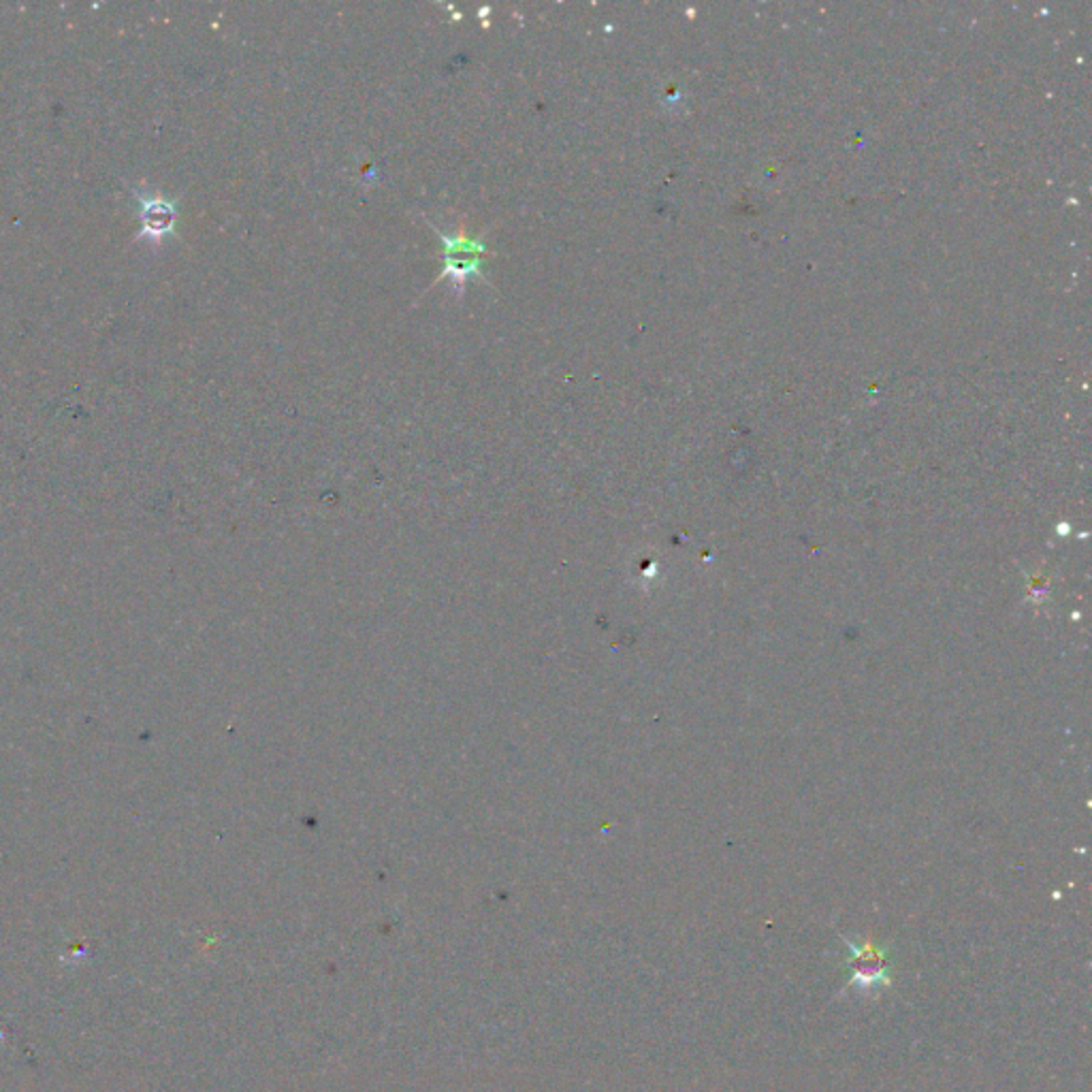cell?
Returning <instances> with one entry per match:
<instances>
[{
    "mask_svg": "<svg viewBox=\"0 0 1092 1092\" xmlns=\"http://www.w3.org/2000/svg\"><path fill=\"white\" fill-rule=\"evenodd\" d=\"M142 220H144V233H147V235H152V237H163L173 229L175 208L169 201H163V199L144 201Z\"/></svg>",
    "mask_w": 1092,
    "mask_h": 1092,
    "instance_id": "2",
    "label": "cell"
},
{
    "mask_svg": "<svg viewBox=\"0 0 1092 1092\" xmlns=\"http://www.w3.org/2000/svg\"><path fill=\"white\" fill-rule=\"evenodd\" d=\"M429 227H432V224H429ZM434 231L435 235H440L444 246V269L442 274L437 276L435 282H442L444 278H448L455 284L457 293H463V286L470 278L474 276L482 278V263L484 256H487V246L482 244L480 237L468 235L463 227L459 229V233H455V235H444V233L437 229Z\"/></svg>",
    "mask_w": 1092,
    "mask_h": 1092,
    "instance_id": "1",
    "label": "cell"
},
{
    "mask_svg": "<svg viewBox=\"0 0 1092 1092\" xmlns=\"http://www.w3.org/2000/svg\"><path fill=\"white\" fill-rule=\"evenodd\" d=\"M852 951H854L852 967H854L856 979H860V982H864V984H873V982H877V979H885V975H883V954L875 951L873 947H864L862 951H858L856 947H852Z\"/></svg>",
    "mask_w": 1092,
    "mask_h": 1092,
    "instance_id": "3",
    "label": "cell"
}]
</instances>
